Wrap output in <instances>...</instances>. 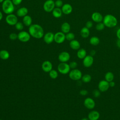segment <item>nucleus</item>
Returning <instances> with one entry per match:
<instances>
[{"label":"nucleus","instance_id":"nucleus-22","mask_svg":"<svg viewBox=\"0 0 120 120\" xmlns=\"http://www.w3.org/2000/svg\"><path fill=\"white\" fill-rule=\"evenodd\" d=\"M61 30L64 33H68L70 30V25L68 22H63L61 25Z\"/></svg>","mask_w":120,"mask_h":120},{"label":"nucleus","instance_id":"nucleus-21","mask_svg":"<svg viewBox=\"0 0 120 120\" xmlns=\"http://www.w3.org/2000/svg\"><path fill=\"white\" fill-rule=\"evenodd\" d=\"M32 19L31 17L28 15L24 16L22 18V22L23 24L26 26H30L32 24Z\"/></svg>","mask_w":120,"mask_h":120},{"label":"nucleus","instance_id":"nucleus-35","mask_svg":"<svg viewBox=\"0 0 120 120\" xmlns=\"http://www.w3.org/2000/svg\"><path fill=\"white\" fill-rule=\"evenodd\" d=\"M9 38L12 40H15L18 38V35L15 33H11L10 34Z\"/></svg>","mask_w":120,"mask_h":120},{"label":"nucleus","instance_id":"nucleus-9","mask_svg":"<svg viewBox=\"0 0 120 120\" xmlns=\"http://www.w3.org/2000/svg\"><path fill=\"white\" fill-rule=\"evenodd\" d=\"M66 39V35L62 31H59L54 34V41L57 44H61Z\"/></svg>","mask_w":120,"mask_h":120},{"label":"nucleus","instance_id":"nucleus-46","mask_svg":"<svg viewBox=\"0 0 120 120\" xmlns=\"http://www.w3.org/2000/svg\"><path fill=\"white\" fill-rule=\"evenodd\" d=\"M81 120H89V119H88V118H82V119H81Z\"/></svg>","mask_w":120,"mask_h":120},{"label":"nucleus","instance_id":"nucleus-5","mask_svg":"<svg viewBox=\"0 0 120 120\" xmlns=\"http://www.w3.org/2000/svg\"><path fill=\"white\" fill-rule=\"evenodd\" d=\"M58 71L61 74L66 75L70 71V68L69 64L66 62H61L59 64L57 67Z\"/></svg>","mask_w":120,"mask_h":120},{"label":"nucleus","instance_id":"nucleus-4","mask_svg":"<svg viewBox=\"0 0 120 120\" xmlns=\"http://www.w3.org/2000/svg\"><path fill=\"white\" fill-rule=\"evenodd\" d=\"M69 78L74 81H78L82 78V72L78 69H73L69 72Z\"/></svg>","mask_w":120,"mask_h":120},{"label":"nucleus","instance_id":"nucleus-29","mask_svg":"<svg viewBox=\"0 0 120 120\" xmlns=\"http://www.w3.org/2000/svg\"><path fill=\"white\" fill-rule=\"evenodd\" d=\"M82 81L84 83H88L91 80V76L89 74H85L82 77Z\"/></svg>","mask_w":120,"mask_h":120},{"label":"nucleus","instance_id":"nucleus-36","mask_svg":"<svg viewBox=\"0 0 120 120\" xmlns=\"http://www.w3.org/2000/svg\"><path fill=\"white\" fill-rule=\"evenodd\" d=\"M101 92L99 90H94L92 92V94L95 98H98L100 96Z\"/></svg>","mask_w":120,"mask_h":120},{"label":"nucleus","instance_id":"nucleus-34","mask_svg":"<svg viewBox=\"0 0 120 120\" xmlns=\"http://www.w3.org/2000/svg\"><path fill=\"white\" fill-rule=\"evenodd\" d=\"M63 2L61 0H56L55 1V6L56 8H61L63 6Z\"/></svg>","mask_w":120,"mask_h":120},{"label":"nucleus","instance_id":"nucleus-27","mask_svg":"<svg viewBox=\"0 0 120 120\" xmlns=\"http://www.w3.org/2000/svg\"><path fill=\"white\" fill-rule=\"evenodd\" d=\"M114 78V75L112 73V72L110 71L106 72L105 75V80H106L109 82L113 81Z\"/></svg>","mask_w":120,"mask_h":120},{"label":"nucleus","instance_id":"nucleus-43","mask_svg":"<svg viewBox=\"0 0 120 120\" xmlns=\"http://www.w3.org/2000/svg\"><path fill=\"white\" fill-rule=\"evenodd\" d=\"M96 51L94 50H91V51H90V55H91L92 56H94L95 55V54H96Z\"/></svg>","mask_w":120,"mask_h":120},{"label":"nucleus","instance_id":"nucleus-14","mask_svg":"<svg viewBox=\"0 0 120 120\" xmlns=\"http://www.w3.org/2000/svg\"><path fill=\"white\" fill-rule=\"evenodd\" d=\"M54 34L52 32H48L44 34L43 38L45 42L47 44L52 43L54 41Z\"/></svg>","mask_w":120,"mask_h":120},{"label":"nucleus","instance_id":"nucleus-37","mask_svg":"<svg viewBox=\"0 0 120 120\" xmlns=\"http://www.w3.org/2000/svg\"><path fill=\"white\" fill-rule=\"evenodd\" d=\"M69 67H70V68H72V69H75V68H76L77 66V63L76 61H71L69 63Z\"/></svg>","mask_w":120,"mask_h":120},{"label":"nucleus","instance_id":"nucleus-39","mask_svg":"<svg viewBox=\"0 0 120 120\" xmlns=\"http://www.w3.org/2000/svg\"><path fill=\"white\" fill-rule=\"evenodd\" d=\"M79 93H80V94L81 95L84 96L87 95L88 94V91H87V90H81L80 91Z\"/></svg>","mask_w":120,"mask_h":120},{"label":"nucleus","instance_id":"nucleus-24","mask_svg":"<svg viewBox=\"0 0 120 120\" xmlns=\"http://www.w3.org/2000/svg\"><path fill=\"white\" fill-rule=\"evenodd\" d=\"M90 30L86 27H84L82 28L80 31V35L81 37L84 38H87L90 35Z\"/></svg>","mask_w":120,"mask_h":120},{"label":"nucleus","instance_id":"nucleus-1","mask_svg":"<svg viewBox=\"0 0 120 120\" xmlns=\"http://www.w3.org/2000/svg\"><path fill=\"white\" fill-rule=\"evenodd\" d=\"M29 33L32 37L37 39L41 38L44 35L43 28L38 24H32L29 26Z\"/></svg>","mask_w":120,"mask_h":120},{"label":"nucleus","instance_id":"nucleus-44","mask_svg":"<svg viewBox=\"0 0 120 120\" xmlns=\"http://www.w3.org/2000/svg\"><path fill=\"white\" fill-rule=\"evenodd\" d=\"M116 44H117V46H118L119 48H120V39H118V40H117Z\"/></svg>","mask_w":120,"mask_h":120},{"label":"nucleus","instance_id":"nucleus-28","mask_svg":"<svg viewBox=\"0 0 120 120\" xmlns=\"http://www.w3.org/2000/svg\"><path fill=\"white\" fill-rule=\"evenodd\" d=\"M90 43L92 45L96 46L98 45L100 42L99 38L96 36H93L90 38Z\"/></svg>","mask_w":120,"mask_h":120},{"label":"nucleus","instance_id":"nucleus-25","mask_svg":"<svg viewBox=\"0 0 120 120\" xmlns=\"http://www.w3.org/2000/svg\"><path fill=\"white\" fill-rule=\"evenodd\" d=\"M77 57L80 59H83L85 56L87 55L86 51L83 49L81 48L78 50L77 52Z\"/></svg>","mask_w":120,"mask_h":120},{"label":"nucleus","instance_id":"nucleus-23","mask_svg":"<svg viewBox=\"0 0 120 120\" xmlns=\"http://www.w3.org/2000/svg\"><path fill=\"white\" fill-rule=\"evenodd\" d=\"M52 12L53 16L57 18L60 17L62 14L61 9L59 8H55Z\"/></svg>","mask_w":120,"mask_h":120},{"label":"nucleus","instance_id":"nucleus-3","mask_svg":"<svg viewBox=\"0 0 120 120\" xmlns=\"http://www.w3.org/2000/svg\"><path fill=\"white\" fill-rule=\"evenodd\" d=\"M2 10L7 15L12 14L15 10V7L12 0H4L2 3Z\"/></svg>","mask_w":120,"mask_h":120},{"label":"nucleus","instance_id":"nucleus-20","mask_svg":"<svg viewBox=\"0 0 120 120\" xmlns=\"http://www.w3.org/2000/svg\"><path fill=\"white\" fill-rule=\"evenodd\" d=\"M69 46L71 49L74 50H78L80 48V42L75 39H74L69 43Z\"/></svg>","mask_w":120,"mask_h":120},{"label":"nucleus","instance_id":"nucleus-15","mask_svg":"<svg viewBox=\"0 0 120 120\" xmlns=\"http://www.w3.org/2000/svg\"><path fill=\"white\" fill-rule=\"evenodd\" d=\"M41 68L44 72H49L52 69V65L50 61L45 60L42 63Z\"/></svg>","mask_w":120,"mask_h":120},{"label":"nucleus","instance_id":"nucleus-38","mask_svg":"<svg viewBox=\"0 0 120 120\" xmlns=\"http://www.w3.org/2000/svg\"><path fill=\"white\" fill-rule=\"evenodd\" d=\"M93 26V22L90 21H88L86 22V24H85V27H87V28H88L89 29L90 28H92Z\"/></svg>","mask_w":120,"mask_h":120},{"label":"nucleus","instance_id":"nucleus-48","mask_svg":"<svg viewBox=\"0 0 120 120\" xmlns=\"http://www.w3.org/2000/svg\"><path fill=\"white\" fill-rule=\"evenodd\" d=\"M0 120H1V119H0Z\"/></svg>","mask_w":120,"mask_h":120},{"label":"nucleus","instance_id":"nucleus-40","mask_svg":"<svg viewBox=\"0 0 120 120\" xmlns=\"http://www.w3.org/2000/svg\"><path fill=\"white\" fill-rule=\"evenodd\" d=\"M11 0L13 3V4H14V5H19L22 3V0Z\"/></svg>","mask_w":120,"mask_h":120},{"label":"nucleus","instance_id":"nucleus-31","mask_svg":"<svg viewBox=\"0 0 120 120\" xmlns=\"http://www.w3.org/2000/svg\"><path fill=\"white\" fill-rule=\"evenodd\" d=\"M75 34L72 32H69L68 33H67L66 35V39H67L68 41H72L75 39Z\"/></svg>","mask_w":120,"mask_h":120},{"label":"nucleus","instance_id":"nucleus-18","mask_svg":"<svg viewBox=\"0 0 120 120\" xmlns=\"http://www.w3.org/2000/svg\"><path fill=\"white\" fill-rule=\"evenodd\" d=\"M91 19L94 22L98 23L101 22L103 21V17L100 13L95 12L92 14Z\"/></svg>","mask_w":120,"mask_h":120},{"label":"nucleus","instance_id":"nucleus-12","mask_svg":"<svg viewBox=\"0 0 120 120\" xmlns=\"http://www.w3.org/2000/svg\"><path fill=\"white\" fill-rule=\"evenodd\" d=\"M82 64L85 68L90 67L94 63V58L90 55H88L82 59Z\"/></svg>","mask_w":120,"mask_h":120},{"label":"nucleus","instance_id":"nucleus-26","mask_svg":"<svg viewBox=\"0 0 120 120\" xmlns=\"http://www.w3.org/2000/svg\"><path fill=\"white\" fill-rule=\"evenodd\" d=\"M10 57L9 52L6 50H1L0 51V58L3 60H8Z\"/></svg>","mask_w":120,"mask_h":120},{"label":"nucleus","instance_id":"nucleus-10","mask_svg":"<svg viewBox=\"0 0 120 120\" xmlns=\"http://www.w3.org/2000/svg\"><path fill=\"white\" fill-rule=\"evenodd\" d=\"M109 83L105 80L100 81L98 84V89L101 92L106 91L109 88Z\"/></svg>","mask_w":120,"mask_h":120},{"label":"nucleus","instance_id":"nucleus-41","mask_svg":"<svg viewBox=\"0 0 120 120\" xmlns=\"http://www.w3.org/2000/svg\"><path fill=\"white\" fill-rule=\"evenodd\" d=\"M116 36L118 38V39H120V28L118 29L116 32Z\"/></svg>","mask_w":120,"mask_h":120},{"label":"nucleus","instance_id":"nucleus-32","mask_svg":"<svg viewBox=\"0 0 120 120\" xmlns=\"http://www.w3.org/2000/svg\"><path fill=\"white\" fill-rule=\"evenodd\" d=\"M15 29L19 30V31H22L24 28V24L23 23L20 22H18L15 25Z\"/></svg>","mask_w":120,"mask_h":120},{"label":"nucleus","instance_id":"nucleus-6","mask_svg":"<svg viewBox=\"0 0 120 120\" xmlns=\"http://www.w3.org/2000/svg\"><path fill=\"white\" fill-rule=\"evenodd\" d=\"M55 7V2L53 0H47L43 4L44 10L48 13L52 12Z\"/></svg>","mask_w":120,"mask_h":120},{"label":"nucleus","instance_id":"nucleus-17","mask_svg":"<svg viewBox=\"0 0 120 120\" xmlns=\"http://www.w3.org/2000/svg\"><path fill=\"white\" fill-rule=\"evenodd\" d=\"M61 9L62 13H63L65 15L70 14V13H71L73 10V8L72 6L68 3H66L63 4Z\"/></svg>","mask_w":120,"mask_h":120},{"label":"nucleus","instance_id":"nucleus-2","mask_svg":"<svg viewBox=\"0 0 120 120\" xmlns=\"http://www.w3.org/2000/svg\"><path fill=\"white\" fill-rule=\"evenodd\" d=\"M103 23L105 26L108 28H113L117 24V19L112 15L107 14L103 18Z\"/></svg>","mask_w":120,"mask_h":120},{"label":"nucleus","instance_id":"nucleus-42","mask_svg":"<svg viewBox=\"0 0 120 120\" xmlns=\"http://www.w3.org/2000/svg\"><path fill=\"white\" fill-rule=\"evenodd\" d=\"M109 86L110 87H113L115 85V83L114 82H113V81H111L110 82H109Z\"/></svg>","mask_w":120,"mask_h":120},{"label":"nucleus","instance_id":"nucleus-8","mask_svg":"<svg viewBox=\"0 0 120 120\" xmlns=\"http://www.w3.org/2000/svg\"><path fill=\"white\" fill-rule=\"evenodd\" d=\"M6 22L9 25L13 26L18 22V18L16 15L13 14L7 15L5 19Z\"/></svg>","mask_w":120,"mask_h":120},{"label":"nucleus","instance_id":"nucleus-7","mask_svg":"<svg viewBox=\"0 0 120 120\" xmlns=\"http://www.w3.org/2000/svg\"><path fill=\"white\" fill-rule=\"evenodd\" d=\"M17 35L18 40L22 42H28L30 40L31 37L29 32L23 30L20 31Z\"/></svg>","mask_w":120,"mask_h":120},{"label":"nucleus","instance_id":"nucleus-47","mask_svg":"<svg viewBox=\"0 0 120 120\" xmlns=\"http://www.w3.org/2000/svg\"><path fill=\"white\" fill-rule=\"evenodd\" d=\"M4 0H0V3H2Z\"/></svg>","mask_w":120,"mask_h":120},{"label":"nucleus","instance_id":"nucleus-19","mask_svg":"<svg viewBox=\"0 0 120 120\" xmlns=\"http://www.w3.org/2000/svg\"><path fill=\"white\" fill-rule=\"evenodd\" d=\"M28 13V9L26 7H22L19 8L16 11V15L19 17H23L27 15Z\"/></svg>","mask_w":120,"mask_h":120},{"label":"nucleus","instance_id":"nucleus-45","mask_svg":"<svg viewBox=\"0 0 120 120\" xmlns=\"http://www.w3.org/2000/svg\"><path fill=\"white\" fill-rule=\"evenodd\" d=\"M3 18V14L1 11H0V21Z\"/></svg>","mask_w":120,"mask_h":120},{"label":"nucleus","instance_id":"nucleus-16","mask_svg":"<svg viewBox=\"0 0 120 120\" xmlns=\"http://www.w3.org/2000/svg\"><path fill=\"white\" fill-rule=\"evenodd\" d=\"M100 117V113L96 110H92L89 112L88 118L89 120H98Z\"/></svg>","mask_w":120,"mask_h":120},{"label":"nucleus","instance_id":"nucleus-11","mask_svg":"<svg viewBox=\"0 0 120 120\" xmlns=\"http://www.w3.org/2000/svg\"><path fill=\"white\" fill-rule=\"evenodd\" d=\"M84 106L88 109L92 110L94 108L95 106V102L94 99L88 97L86 98L83 102Z\"/></svg>","mask_w":120,"mask_h":120},{"label":"nucleus","instance_id":"nucleus-33","mask_svg":"<svg viewBox=\"0 0 120 120\" xmlns=\"http://www.w3.org/2000/svg\"><path fill=\"white\" fill-rule=\"evenodd\" d=\"M105 25L103 22H98L96 25V29L98 31H101L104 29Z\"/></svg>","mask_w":120,"mask_h":120},{"label":"nucleus","instance_id":"nucleus-30","mask_svg":"<svg viewBox=\"0 0 120 120\" xmlns=\"http://www.w3.org/2000/svg\"><path fill=\"white\" fill-rule=\"evenodd\" d=\"M49 76L53 79H56L58 76V72L54 69H52L49 72Z\"/></svg>","mask_w":120,"mask_h":120},{"label":"nucleus","instance_id":"nucleus-13","mask_svg":"<svg viewBox=\"0 0 120 120\" xmlns=\"http://www.w3.org/2000/svg\"><path fill=\"white\" fill-rule=\"evenodd\" d=\"M70 58V54L66 51L62 52L58 56V60L61 62H66L69 60Z\"/></svg>","mask_w":120,"mask_h":120}]
</instances>
